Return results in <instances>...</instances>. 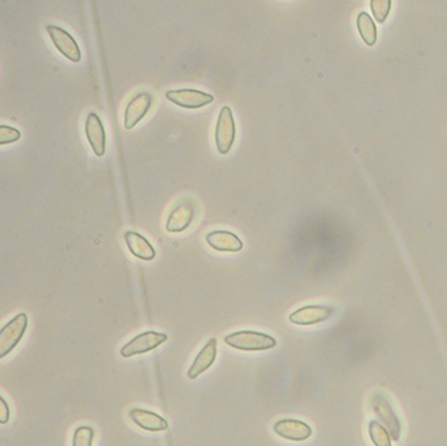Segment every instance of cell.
<instances>
[{
	"mask_svg": "<svg viewBox=\"0 0 447 446\" xmlns=\"http://www.w3.org/2000/svg\"><path fill=\"white\" fill-rule=\"evenodd\" d=\"M224 343L232 349L244 352H261L269 351L277 346V340L273 336L257 332V331H238L224 336Z\"/></svg>",
	"mask_w": 447,
	"mask_h": 446,
	"instance_id": "1",
	"label": "cell"
},
{
	"mask_svg": "<svg viewBox=\"0 0 447 446\" xmlns=\"http://www.w3.org/2000/svg\"><path fill=\"white\" fill-rule=\"evenodd\" d=\"M28 315L25 312L17 314L0 329V359H6L15 351L19 343L23 340L28 329Z\"/></svg>",
	"mask_w": 447,
	"mask_h": 446,
	"instance_id": "2",
	"label": "cell"
},
{
	"mask_svg": "<svg viewBox=\"0 0 447 446\" xmlns=\"http://www.w3.org/2000/svg\"><path fill=\"white\" fill-rule=\"evenodd\" d=\"M167 339L168 336L166 334L157 332V331H147V332H143V334L133 337L130 341H127L120 349V354L124 359H130L133 356L147 354V352L157 349V346H162L163 343H166Z\"/></svg>",
	"mask_w": 447,
	"mask_h": 446,
	"instance_id": "3",
	"label": "cell"
},
{
	"mask_svg": "<svg viewBox=\"0 0 447 446\" xmlns=\"http://www.w3.org/2000/svg\"><path fill=\"white\" fill-rule=\"evenodd\" d=\"M235 121L230 107H224L216 121V146L219 154L226 155L231 152L232 146L235 142Z\"/></svg>",
	"mask_w": 447,
	"mask_h": 446,
	"instance_id": "4",
	"label": "cell"
},
{
	"mask_svg": "<svg viewBox=\"0 0 447 446\" xmlns=\"http://www.w3.org/2000/svg\"><path fill=\"white\" fill-rule=\"evenodd\" d=\"M46 32L49 34L50 40L56 49L65 57V58L78 63L82 59V51L79 49V45L75 41L74 37L65 31L63 28L57 26H46Z\"/></svg>",
	"mask_w": 447,
	"mask_h": 446,
	"instance_id": "5",
	"label": "cell"
},
{
	"mask_svg": "<svg viewBox=\"0 0 447 446\" xmlns=\"http://www.w3.org/2000/svg\"><path fill=\"white\" fill-rule=\"evenodd\" d=\"M166 97L167 100L185 110H199L214 101L213 95L202 92L199 90H191V88L171 90L166 93Z\"/></svg>",
	"mask_w": 447,
	"mask_h": 446,
	"instance_id": "6",
	"label": "cell"
},
{
	"mask_svg": "<svg viewBox=\"0 0 447 446\" xmlns=\"http://www.w3.org/2000/svg\"><path fill=\"white\" fill-rule=\"evenodd\" d=\"M335 310L330 306H320V304H310L303 306L298 310L291 312L289 320L293 324L297 326H315L319 323H323L330 319Z\"/></svg>",
	"mask_w": 447,
	"mask_h": 446,
	"instance_id": "7",
	"label": "cell"
},
{
	"mask_svg": "<svg viewBox=\"0 0 447 446\" xmlns=\"http://www.w3.org/2000/svg\"><path fill=\"white\" fill-rule=\"evenodd\" d=\"M274 433L289 441H306L312 436V428L305 421L297 419H282L278 420L273 427Z\"/></svg>",
	"mask_w": 447,
	"mask_h": 446,
	"instance_id": "8",
	"label": "cell"
},
{
	"mask_svg": "<svg viewBox=\"0 0 447 446\" xmlns=\"http://www.w3.org/2000/svg\"><path fill=\"white\" fill-rule=\"evenodd\" d=\"M85 135L95 155L102 156L107 150V133L99 116L93 112L88 113L85 120Z\"/></svg>",
	"mask_w": 447,
	"mask_h": 446,
	"instance_id": "9",
	"label": "cell"
},
{
	"mask_svg": "<svg viewBox=\"0 0 447 446\" xmlns=\"http://www.w3.org/2000/svg\"><path fill=\"white\" fill-rule=\"evenodd\" d=\"M216 354H218L216 339V337H211L206 344L202 346V349L199 351V354L196 356L191 368L188 369L186 377L189 379L199 378L201 374H204L207 369H210L213 366V363L216 362Z\"/></svg>",
	"mask_w": 447,
	"mask_h": 446,
	"instance_id": "10",
	"label": "cell"
},
{
	"mask_svg": "<svg viewBox=\"0 0 447 446\" xmlns=\"http://www.w3.org/2000/svg\"><path fill=\"white\" fill-rule=\"evenodd\" d=\"M151 107V95L147 92L138 93L129 101L124 115L125 129L130 130L138 125L149 112Z\"/></svg>",
	"mask_w": 447,
	"mask_h": 446,
	"instance_id": "11",
	"label": "cell"
},
{
	"mask_svg": "<svg viewBox=\"0 0 447 446\" xmlns=\"http://www.w3.org/2000/svg\"><path fill=\"white\" fill-rule=\"evenodd\" d=\"M194 218V206L191 202H182L176 205L169 213L166 222L168 233H182L189 228Z\"/></svg>",
	"mask_w": 447,
	"mask_h": 446,
	"instance_id": "12",
	"label": "cell"
},
{
	"mask_svg": "<svg viewBox=\"0 0 447 446\" xmlns=\"http://www.w3.org/2000/svg\"><path fill=\"white\" fill-rule=\"evenodd\" d=\"M206 243L219 253H239L243 250L241 238L231 231L216 230L206 235Z\"/></svg>",
	"mask_w": 447,
	"mask_h": 446,
	"instance_id": "13",
	"label": "cell"
},
{
	"mask_svg": "<svg viewBox=\"0 0 447 446\" xmlns=\"http://www.w3.org/2000/svg\"><path fill=\"white\" fill-rule=\"evenodd\" d=\"M129 418L138 428L147 432H162L168 430V421L152 411H147L143 408H132L129 411Z\"/></svg>",
	"mask_w": 447,
	"mask_h": 446,
	"instance_id": "14",
	"label": "cell"
},
{
	"mask_svg": "<svg viewBox=\"0 0 447 446\" xmlns=\"http://www.w3.org/2000/svg\"><path fill=\"white\" fill-rule=\"evenodd\" d=\"M125 243L130 253L141 260H154L157 253L155 248L147 240V238L135 231H126L124 235Z\"/></svg>",
	"mask_w": 447,
	"mask_h": 446,
	"instance_id": "15",
	"label": "cell"
},
{
	"mask_svg": "<svg viewBox=\"0 0 447 446\" xmlns=\"http://www.w3.org/2000/svg\"><path fill=\"white\" fill-rule=\"evenodd\" d=\"M374 411L383 423V427L389 430V436L394 438V441H398L400 436V423L391 404L386 399L378 398L374 402Z\"/></svg>",
	"mask_w": 447,
	"mask_h": 446,
	"instance_id": "16",
	"label": "cell"
},
{
	"mask_svg": "<svg viewBox=\"0 0 447 446\" xmlns=\"http://www.w3.org/2000/svg\"><path fill=\"white\" fill-rule=\"evenodd\" d=\"M357 28L366 45L373 46L377 43V26L372 16H369L366 12H361L357 17Z\"/></svg>",
	"mask_w": 447,
	"mask_h": 446,
	"instance_id": "17",
	"label": "cell"
},
{
	"mask_svg": "<svg viewBox=\"0 0 447 446\" xmlns=\"http://www.w3.org/2000/svg\"><path fill=\"white\" fill-rule=\"evenodd\" d=\"M369 436L375 446H392L389 430H386L378 421H370Z\"/></svg>",
	"mask_w": 447,
	"mask_h": 446,
	"instance_id": "18",
	"label": "cell"
},
{
	"mask_svg": "<svg viewBox=\"0 0 447 446\" xmlns=\"http://www.w3.org/2000/svg\"><path fill=\"white\" fill-rule=\"evenodd\" d=\"M95 430L88 425H80L74 430L73 446H92Z\"/></svg>",
	"mask_w": 447,
	"mask_h": 446,
	"instance_id": "19",
	"label": "cell"
},
{
	"mask_svg": "<svg viewBox=\"0 0 447 446\" xmlns=\"http://www.w3.org/2000/svg\"><path fill=\"white\" fill-rule=\"evenodd\" d=\"M391 0H372V11L378 23H384L391 9Z\"/></svg>",
	"mask_w": 447,
	"mask_h": 446,
	"instance_id": "20",
	"label": "cell"
},
{
	"mask_svg": "<svg viewBox=\"0 0 447 446\" xmlns=\"http://www.w3.org/2000/svg\"><path fill=\"white\" fill-rule=\"evenodd\" d=\"M20 132L15 127L1 125L0 127V144H14L20 139Z\"/></svg>",
	"mask_w": 447,
	"mask_h": 446,
	"instance_id": "21",
	"label": "cell"
},
{
	"mask_svg": "<svg viewBox=\"0 0 447 446\" xmlns=\"http://www.w3.org/2000/svg\"><path fill=\"white\" fill-rule=\"evenodd\" d=\"M0 403H1V415H0V423L1 424H7L9 420V407L6 399L1 396L0 398Z\"/></svg>",
	"mask_w": 447,
	"mask_h": 446,
	"instance_id": "22",
	"label": "cell"
}]
</instances>
